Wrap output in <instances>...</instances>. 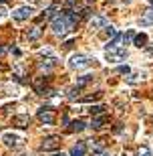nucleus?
<instances>
[{"mask_svg": "<svg viewBox=\"0 0 153 156\" xmlns=\"http://www.w3.org/2000/svg\"><path fill=\"white\" fill-rule=\"evenodd\" d=\"M51 29H52V33H55L57 37H65L68 30L73 29V24L65 18V14H57V16L52 18V27Z\"/></svg>", "mask_w": 153, "mask_h": 156, "instance_id": "f257e3e1", "label": "nucleus"}, {"mask_svg": "<svg viewBox=\"0 0 153 156\" xmlns=\"http://www.w3.org/2000/svg\"><path fill=\"white\" fill-rule=\"evenodd\" d=\"M0 142H4V146H8V148H18V146L22 144V134L4 132L2 136H0Z\"/></svg>", "mask_w": 153, "mask_h": 156, "instance_id": "f03ea898", "label": "nucleus"}, {"mask_svg": "<svg viewBox=\"0 0 153 156\" xmlns=\"http://www.w3.org/2000/svg\"><path fill=\"white\" fill-rule=\"evenodd\" d=\"M105 55H107V59L111 63H117V61L127 59V49L117 45V47H111V49H105Z\"/></svg>", "mask_w": 153, "mask_h": 156, "instance_id": "7ed1b4c3", "label": "nucleus"}, {"mask_svg": "<svg viewBox=\"0 0 153 156\" xmlns=\"http://www.w3.org/2000/svg\"><path fill=\"white\" fill-rule=\"evenodd\" d=\"M89 65H91V59L87 57V55H81V53L71 55V59H68V67L71 69H85Z\"/></svg>", "mask_w": 153, "mask_h": 156, "instance_id": "20e7f679", "label": "nucleus"}, {"mask_svg": "<svg viewBox=\"0 0 153 156\" xmlns=\"http://www.w3.org/2000/svg\"><path fill=\"white\" fill-rule=\"evenodd\" d=\"M32 12H34L32 6H18V8L12 10V18L14 20H26V18L32 16Z\"/></svg>", "mask_w": 153, "mask_h": 156, "instance_id": "39448f33", "label": "nucleus"}, {"mask_svg": "<svg viewBox=\"0 0 153 156\" xmlns=\"http://www.w3.org/2000/svg\"><path fill=\"white\" fill-rule=\"evenodd\" d=\"M38 120L42 122V124H46V126H52V124H55V112H52V108H40L38 110Z\"/></svg>", "mask_w": 153, "mask_h": 156, "instance_id": "423d86ee", "label": "nucleus"}, {"mask_svg": "<svg viewBox=\"0 0 153 156\" xmlns=\"http://www.w3.org/2000/svg\"><path fill=\"white\" fill-rule=\"evenodd\" d=\"M58 148V136H46L45 140H42V144H40V150H57Z\"/></svg>", "mask_w": 153, "mask_h": 156, "instance_id": "0eeeda50", "label": "nucleus"}, {"mask_svg": "<svg viewBox=\"0 0 153 156\" xmlns=\"http://www.w3.org/2000/svg\"><path fill=\"white\" fill-rule=\"evenodd\" d=\"M105 24H107V18L105 16H93L91 23H89V29L91 30H101V29H105Z\"/></svg>", "mask_w": 153, "mask_h": 156, "instance_id": "6e6552de", "label": "nucleus"}, {"mask_svg": "<svg viewBox=\"0 0 153 156\" xmlns=\"http://www.w3.org/2000/svg\"><path fill=\"white\" fill-rule=\"evenodd\" d=\"M147 41H149V37L145 35V33H141V35L133 37V45L139 47V49H145V47H147Z\"/></svg>", "mask_w": 153, "mask_h": 156, "instance_id": "1a4fd4ad", "label": "nucleus"}, {"mask_svg": "<svg viewBox=\"0 0 153 156\" xmlns=\"http://www.w3.org/2000/svg\"><path fill=\"white\" fill-rule=\"evenodd\" d=\"M85 150H87V144H85V142H79L77 146H73V148H71L68 156H85Z\"/></svg>", "mask_w": 153, "mask_h": 156, "instance_id": "9d476101", "label": "nucleus"}, {"mask_svg": "<svg viewBox=\"0 0 153 156\" xmlns=\"http://www.w3.org/2000/svg\"><path fill=\"white\" fill-rule=\"evenodd\" d=\"M28 122H30L28 116H14L12 118V124H14V126H20V128L28 126Z\"/></svg>", "mask_w": 153, "mask_h": 156, "instance_id": "9b49d317", "label": "nucleus"}, {"mask_svg": "<svg viewBox=\"0 0 153 156\" xmlns=\"http://www.w3.org/2000/svg\"><path fill=\"white\" fill-rule=\"evenodd\" d=\"M91 81H93V75H91V73H85V75L77 77V85L83 87V85H87V83H91Z\"/></svg>", "mask_w": 153, "mask_h": 156, "instance_id": "f8f14e48", "label": "nucleus"}, {"mask_svg": "<svg viewBox=\"0 0 153 156\" xmlns=\"http://www.w3.org/2000/svg\"><path fill=\"white\" fill-rule=\"evenodd\" d=\"M117 35V30H115V27H111V24H105V30H103V37H105V39H113V37Z\"/></svg>", "mask_w": 153, "mask_h": 156, "instance_id": "ddd939ff", "label": "nucleus"}, {"mask_svg": "<svg viewBox=\"0 0 153 156\" xmlns=\"http://www.w3.org/2000/svg\"><path fill=\"white\" fill-rule=\"evenodd\" d=\"M71 130H73V132H83V130H85V122L83 120H75L73 124H71Z\"/></svg>", "mask_w": 153, "mask_h": 156, "instance_id": "4468645a", "label": "nucleus"}, {"mask_svg": "<svg viewBox=\"0 0 153 156\" xmlns=\"http://www.w3.org/2000/svg\"><path fill=\"white\" fill-rule=\"evenodd\" d=\"M79 93H81V87L75 85V87H71V89H68L67 98H68V99H75V98H79Z\"/></svg>", "mask_w": 153, "mask_h": 156, "instance_id": "2eb2a0df", "label": "nucleus"}, {"mask_svg": "<svg viewBox=\"0 0 153 156\" xmlns=\"http://www.w3.org/2000/svg\"><path fill=\"white\" fill-rule=\"evenodd\" d=\"M40 33H42L40 29H32V30H28V33H26V37H28L30 41H34V39H38V37H40Z\"/></svg>", "mask_w": 153, "mask_h": 156, "instance_id": "dca6fc26", "label": "nucleus"}, {"mask_svg": "<svg viewBox=\"0 0 153 156\" xmlns=\"http://www.w3.org/2000/svg\"><path fill=\"white\" fill-rule=\"evenodd\" d=\"M89 112H91V116L93 114H103V112H105V105H91V108H89Z\"/></svg>", "mask_w": 153, "mask_h": 156, "instance_id": "f3484780", "label": "nucleus"}, {"mask_svg": "<svg viewBox=\"0 0 153 156\" xmlns=\"http://www.w3.org/2000/svg\"><path fill=\"white\" fill-rule=\"evenodd\" d=\"M103 122H105V116H103V118H95V120L91 122V128H95V130H97V128H101Z\"/></svg>", "mask_w": 153, "mask_h": 156, "instance_id": "a211bd4d", "label": "nucleus"}, {"mask_svg": "<svg viewBox=\"0 0 153 156\" xmlns=\"http://www.w3.org/2000/svg\"><path fill=\"white\" fill-rule=\"evenodd\" d=\"M117 73H121V75H131V67L129 65H121L119 69H117Z\"/></svg>", "mask_w": 153, "mask_h": 156, "instance_id": "6ab92c4d", "label": "nucleus"}, {"mask_svg": "<svg viewBox=\"0 0 153 156\" xmlns=\"http://www.w3.org/2000/svg\"><path fill=\"white\" fill-rule=\"evenodd\" d=\"M133 37H135V33H133V30H129L127 35H123V43H125V45H127V43H131V41H133Z\"/></svg>", "mask_w": 153, "mask_h": 156, "instance_id": "aec40b11", "label": "nucleus"}, {"mask_svg": "<svg viewBox=\"0 0 153 156\" xmlns=\"http://www.w3.org/2000/svg\"><path fill=\"white\" fill-rule=\"evenodd\" d=\"M139 156H151V150H149L147 146H141L139 148Z\"/></svg>", "mask_w": 153, "mask_h": 156, "instance_id": "412c9836", "label": "nucleus"}, {"mask_svg": "<svg viewBox=\"0 0 153 156\" xmlns=\"http://www.w3.org/2000/svg\"><path fill=\"white\" fill-rule=\"evenodd\" d=\"M145 18H147L149 23H153V8H149V10L145 12Z\"/></svg>", "mask_w": 153, "mask_h": 156, "instance_id": "4be33fe9", "label": "nucleus"}, {"mask_svg": "<svg viewBox=\"0 0 153 156\" xmlns=\"http://www.w3.org/2000/svg\"><path fill=\"white\" fill-rule=\"evenodd\" d=\"M40 53H42V55H46V57H55V53H52L51 49H42Z\"/></svg>", "mask_w": 153, "mask_h": 156, "instance_id": "5701e85b", "label": "nucleus"}, {"mask_svg": "<svg viewBox=\"0 0 153 156\" xmlns=\"http://www.w3.org/2000/svg\"><path fill=\"white\" fill-rule=\"evenodd\" d=\"M4 18H6V8H2V6H0V23H2Z\"/></svg>", "mask_w": 153, "mask_h": 156, "instance_id": "b1692460", "label": "nucleus"}, {"mask_svg": "<svg viewBox=\"0 0 153 156\" xmlns=\"http://www.w3.org/2000/svg\"><path fill=\"white\" fill-rule=\"evenodd\" d=\"M52 156H67V154H62V152H55Z\"/></svg>", "mask_w": 153, "mask_h": 156, "instance_id": "393cba45", "label": "nucleus"}, {"mask_svg": "<svg viewBox=\"0 0 153 156\" xmlns=\"http://www.w3.org/2000/svg\"><path fill=\"white\" fill-rule=\"evenodd\" d=\"M97 156H109V154H105V152H99V154H97Z\"/></svg>", "mask_w": 153, "mask_h": 156, "instance_id": "a878e982", "label": "nucleus"}, {"mask_svg": "<svg viewBox=\"0 0 153 156\" xmlns=\"http://www.w3.org/2000/svg\"><path fill=\"white\" fill-rule=\"evenodd\" d=\"M149 4H151V6H153V0H149Z\"/></svg>", "mask_w": 153, "mask_h": 156, "instance_id": "bb28decb", "label": "nucleus"}, {"mask_svg": "<svg viewBox=\"0 0 153 156\" xmlns=\"http://www.w3.org/2000/svg\"><path fill=\"white\" fill-rule=\"evenodd\" d=\"M0 2H8V0H0Z\"/></svg>", "mask_w": 153, "mask_h": 156, "instance_id": "cd10ccee", "label": "nucleus"}]
</instances>
